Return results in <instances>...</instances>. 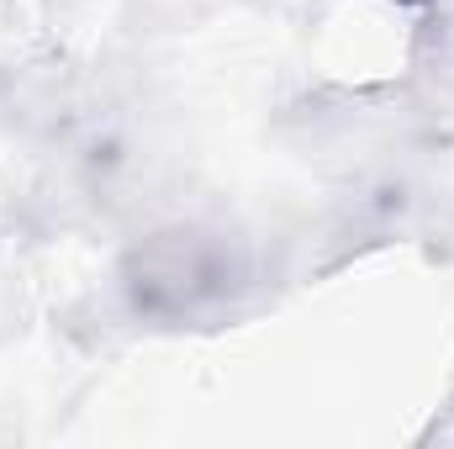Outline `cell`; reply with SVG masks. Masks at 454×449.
<instances>
[{"mask_svg":"<svg viewBox=\"0 0 454 449\" xmlns=\"http://www.w3.org/2000/svg\"><path fill=\"white\" fill-rule=\"evenodd\" d=\"M248 280V254L232 232L201 223H175L148 232L121 259V291L143 318H191L201 307L227 302Z\"/></svg>","mask_w":454,"mask_h":449,"instance_id":"1","label":"cell"}]
</instances>
